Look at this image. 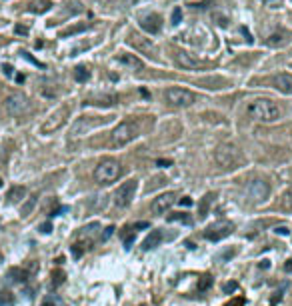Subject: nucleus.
Instances as JSON below:
<instances>
[{
    "instance_id": "16",
    "label": "nucleus",
    "mask_w": 292,
    "mask_h": 306,
    "mask_svg": "<svg viewBox=\"0 0 292 306\" xmlns=\"http://www.w3.org/2000/svg\"><path fill=\"white\" fill-rule=\"evenodd\" d=\"M274 86L280 90L282 94H292V74H278L274 76Z\"/></svg>"
},
{
    "instance_id": "8",
    "label": "nucleus",
    "mask_w": 292,
    "mask_h": 306,
    "mask_svg": "<svg viewBox=\"0 0 292 306\" xmlns=\"http://www.w3.org/2000/svg\"><path fill=\"white\" fill-rule=\"evenodd\" d=\"M4 110L10 116H22L24 112L30 110V100H28L22 92H14L4 100Z\"/></svg>"
},
{
    "instance_id": "19",
    "label": "nucleus",
    "mask_w": 292,
    "mask_h": 306,
    "mask_svg": "<svg viewBox=\"0 0 292 306\" xmlns=\"http://www.w3.org/2000/svg\"><path fill=\"white\" fill-rule=\"evenodd\" d=\"M176 62L182 66V68H186V70H196L198 66H200V62L198 60H194L190 54H186V52H178L176 54Z\"/></svg>"
},
{
    "instance_id": "23",
    "label": "nucleus",
    "mask_w": 292,
    "mask_h": 306,
    "mask_svg": "<svg viewBox=\"0 0 292 306\" xmlns=\"http://www.w3.org/2000/svg\"><path fill=\"white\" fill-rule=\"evenodd\" d=\"M74 78H76V82H86L90 78V72L86 70L84 66H76L74 68Z\"/></svg>"
},
{
    "instance_id": "40",
    "label": "nucleus",
    "mask_w": 292,
    "mask_h": 306,
    "mask_svg": "<svg viewBox=\"0 0 292 306\" xmlns=\"http://www.w3.org/2000/svg\"><path fill=\"white\" fill-rule=\"evenodd\" d=\"M0 186H2V180H0Z\"/></svg>"
},
{
    "instance_id": "30",
    "label": "nucleus",
    "mask_w": 292,
    "mask_h": 306,
    "mask_svg": "<svg viewBox=\"0 0 292 306\" xmlns=\"http://www.w3.org/2000/svg\"><path fill=\"white\" fill-rule=\"evenodd\" d=\"M2 72H4L6 76H12V74H14V68H12L10 64H2Z\"/></svg>"
},
{
    "instance_id": "2",
    "label": "nucleus",
    "mask_w": 292,
    "mask_h": 306,
    "mask_svg": "<svg viewBox=\"0 0 292 306\" xmlns=\"http://www.w3.org/2000/svg\"><path fill=\"white\" fill-rule=\"evenodd\" d=\"M120 176H122V164L114 158H106L94 168V180L104 186L112 184V182L118 180Z\"/></svg>"
},
{
    "instance_id": "3",
    "label": "nucleus",
    "mask_w": 292,
    "mask_h": 306,
    "mask_svg": "<svg viewBox=\"0 0 292 306\" xmlns=\"http://www.w3.org/2000/svg\"><path fill=\"white\" fill-rule=\"evenodd\" d=\"M214 160L220 168H234L242 160V152L234 144H220L214 150Z\"/></svg>"
},
{
    "instance_id": "29",
    "label": "nucleus",
    "mask_w": 292,
    "mask_h": 306,
    "mask_svg": "<svg viewBox=\"0 0 292 306\" xmlns=\"http://www.w3.org/2000/svg\"><path fill=\"white\" fill-rule=\"evenodd\" d=\"M236 288H238L236 282H228V284H224V292H232V290H236Z\"/></svg>"
},
{
    "instance_id": "4",
    "label": "nucleus",
    "mask_w": 292,
    "mask_h": 306,
    "mask_svg": "<svg viewBox=\"0 0 292 306\" xmlns=\"http://www.w3.org/2000/svg\"><path fill=\"white\" fill-rule=\"evenodd\" d=\"M136 136H138V126H136V122H132V120H122V122H118V124H116V128L112 130V134H110L114 146H126V144L132 142Z\"/></svg>"
},
{
    "instance_id": "21",
    "label": "nucleus",
    "mask_w": 292,
    "mask_h": 306,
    "mask_svg": "<svg viewBox=\"0 0 292 306\" xmlns=\"http://www.w3.org/2000/svg\"><path fill=\"white\" fill-rule=\"evenodd\" d=\"M280 208H282L284 212H292V188H290V190H286V192L282 194Z\"/></svg>"
},
{
    "instance_id": "28",
    "label": "nucleus",
    "mask_w": 292,
    "mask_h": 306,
    "mask_svg": "<svg viewBox=\"0 0 292 306\" xmlns=\"http://www.w3.org/2000/svg\"><path fill=\"white\" fill-rule=\"evenodd\" d=\"M22 56H24L26 60H30V62H32L34 66H40V68H44V64H42V62H38V60H36L34 56H30V54H28V52H22Z\"/></svg>"
},
{
    "instance_id": "25",
    "label": "nucleus",
    "mask_w": 292,
    "mask_h": 306,
    "mask_svg": "<svg viewBox=\"0 0 292 306\" xmlns=\"http://www.w3.org/2000/svg\"><path fill=\"white\" fill-rule=\"evenodd\" d=\"M86 28H88L86 24H78V26H72V28L64 30V32H60V36H72V34H78V32H82V30H86Z\"/></svg>"
},
{
    "instance_id": "37",
    "label": "nucleus",
    "mask_w": 292,
    "mask_h": 306,
    "mask_svg": "<svg viewBox=\"0 0 292 306\" xmlns=\"http://www.w3.org/2000/svg\"><path fill=\"white\" fill-rule=\"evenodd\" d=\"M158 166H170V160H156Z\"/></svg>"
},
{
    "instance_id": "39",
    "label": "nucleus",
    "mask_w": 292,
    "mask_h": 306,
    "mask_svg": "<svg viewBox=\"0 0 292 306\" xmlns=\"http://www.w3.org/2000/svg\"><path fill=\"white\" fill-rule=\"evenodd\" d=\"M4 44V40H2V36H0V46H2Z\"/></svg>"
},
{
    "instance_id": "15",
    "label": "nucleus",
    "mask_w": 292,
    "mask_h": 306,
    "mask_svg": "<svg viewBox=\"0 0 292 306\" xmlns=\"http://www.w3.org/2000/svg\"><path fill=\"white\" fill-rule=\"evenodd\" d=\"M118 62L122 64V66H126V68H130V70H134V72H140L142 68H144V62L136 56V54H128V52H122L120 56H118Z\"/></svg>"
},
{
    "instance_id": "11",
    "label": "nucleus",
    "mask_w": 292,
    "mask_h": 306,
    "mask_svg": "<svg viewBox=\"0 0 292 306\" xmlns=\"http://www.w3.org/2000/svg\"><path fill=\"white\" fill-rule=\"evenodd\" d=\"M96 116H82V118H78L76 122H74V126H72V136L76 138V136H82V134H86L90 128H94V126H98L100 122H104V120H94Z\"/></svg>"
},
{
    "instance_id": "27",
    "label": "nucleus",
    "mask_w": 292,
    "mask_h": 306,
    "mask_svg": "<svg viewBox=\"0 0 292 306\" xmlns=\"http://www.w3.org/2000/svg\"><path fill=\"white\" fill-rule=\"evenodd\" d=\"M182 20V10L180 8H174L172 10V24H180Z\"/></svg>"
},
{
    "instance_id": "6",
    "label": "nucleus",
    "mask_w": 292,
    "mask_h": 306,
    "mask_svg": "<svg viewBox=\"0 0 292 306\" xmlns=\"http://www.w3.org/2000/svg\"><path fill=\"white\" fill-rule=\"evenodd\" d=\"M68 116H70L68 106H62V108L54 110V112L44 120V124L40 126V132H42V134H52V132H56V130H60V128L66 124Z\"/></svg>"
},
{
    "instance_id": "18",
    "label": "nucleus",
    "mask_w": 292,
    "mask_h": 306,
    "mask_svg": "<svg viewBox=\"0 0 292 306\" xmlns=\"http://www.w3.org/2000/svg\"><path fill=\"white\" fill-rule=\"evenodd\" d=\"M162 242V232L160 230H150V234L144 238V242H142V248L144 250H152V248H156L158 244Z\"/></svg>"
},
{
    "instance_id": "13",
    "label": "nucleus",
    "mask_w": 292,
    "mask_h": 306,
    "mask_svg": "<svg viewBox=\"0 0 292 306\" xmlns=\"http://www.w3.org/2000/svg\"><path fill=\"white\" fill-rule=\"evenodd\" d=\"M140 26H142V30H146L148 34H158L160 32V28H162V18L158 16V14H144L142 18H140Z\"/></svg>"
},
{
    "instance_id": "20",
    "label": "nucleus",
    "mask_w": 292,
    "mask_h": 306,
    "mask_svg": "<svg viewBox=\"0 0 292 306\" xmlns=\"http://www.w3.org/2000/svg\"><path fill=\"white\" fill-rule=\"evenodd\" d=\"M24 196H26V188H22V186H14V188L8 192V202H20Z\"/></svg>"
},
{
    "instance_id": "33",
    "label": "nucleus",
    "mask_w": 292,
    "mask_h": 306,
    "mask_svg": "<svg viewBox=\"0 0 292 306\" xmlns=\"http://www.w3.org/2000/svg\"><path fill=\"white\" fill-rule=\"evenodd\" d=\"M276 232H278V234H282V236H286V234H288L290 230H288L286 226H280V228H276Z\"/></svg>"
},
{
    "instance_id": "38",
    "label": "nucleus",
    "mask_w": 292,
    "mask_h": 306,
    "mask_svg": "<svg viewBox=\"0 0 292 306\" xmlns=\"http://www.w3.org/2000/svg\"><path fill=\"white\" fill-rule=\"evenodd\" d=\"M42 306H58V304H54V302H44Z\"/></svg>"
},
{
    "instance_id": "32",
    "label": "nucleus",
    "mask_w": 292,
    "mask_h": 306,
    "mask_svg": "<svg viewBox=\"0 0 292 306\" xmlns=\"http://www.w3.org/2000/svg\"><path fill=\"white\" fill-rule=\"evenodd\" d=\"M14 32H16V34H26V32H28V28H24V26H16V28H14Z\"/></svg>"
},
{
    "instance_id": "35",
    "label": "nucleus",
    "mask_w": 292,
    "mask_h": 306,
    "mask_svg": "<svg viewBox=\"0 0 292 306\" xmlns=\"http://www.w3.org/2000/svg\"><path fill=\"white\" fill-rule=\"evenodd\" d=\"M180 204H184V206H190V204H192V200H190L188 196H184V198H180Z\"/></svg>"
},
{
    "instance_id": "14",
    "label": "nucleus",
    "mask_w": 292,
    "mask_h": 306,
    "mask_svg": "<svg viewBox=\"0 0 292 306\" xmlns=\"http://www.w3.org/2000/svg\"><path fill=\"white\" fill-rule=\"evenodd\" d=\"M288 42H290V34L286 32V30H282V28H278V30H274V32H270L268 38H266V44L272 46V48H282V46H286Z\"/></svg>"
},
{
    "instance_id": "31",
    "label": "nucleus",
    "mask_w": 292,
    "mask_h": 306,
    "mask_svg": "<svg viewBox=\"0 0 292 306\" xmlns=\"http://www.w3.org/2000/svg\"><path fill=\"white\" fill-rule=\"evenodd\" d=\"M244 304V300L242 298H234L232 302H228V304H224V306H242Z\"/></svg>"
},
{
    "instance_id": "26",
    "label": "nucleus",
    "mask_w": 292,
    "mask_h": 306,
    "mask_svg": "<svg viewBox=\"0 0 292 306\" xmlns=\"http://www.w3.org/2000/svg\"><path fill=\"white\" fill-rule=\"evenodd\" d=\"M210 284H212V278L208 276V274H206V276H202V278H200V282H198V292L208 290V288H210Z\"/></svg>"
},
{
    "instance_id": "5",
    "label": "nucleus",
    "mask_w": 292,
    "mask_h": 306,
    "mask_svg": "<svg viewBox=\"0 0 292 306\" xmlns=\"http://www.w3.org/2000/svg\"><path fill=\"white\" fill-rule=\"evenodd\" d=\"M164 100L172 108H186V106L194 104L196 96H194V92H190L186 88H168L164 92Z\"/></svg>"
},
{
    "instance_id": "9",
    "label": "nucleus",
    "mask_w": 292,
    "mask_h": 306,
    "mask_svg": "<svg viewBox=\"0 0 292 306\" xmlns=\"http://www.w3.org/2000/svg\"><path fill=\"white\" fill-rule=\"evenodd\" d=\"M136 190H138V182H136V180H128V182H124V184H120L118 190H116V194H114L116 206H120V208L128 206V204L134 200Z\"/></svg>"
},
{
    "instance_id": "22",
    "label": "nucleus",
    "mask_w": 292,
    "mask_h": 306,
    "mask_svg": "<svg viewBox=\"0 0 292 306\" xmlns=\"http://www.w3.org/2000/svg\"><path fill=\"white\" fill-rule=\"evenodd\" d=\"M168 220H172V222H184V224H192V218L188 216L186 212H174V214H170V216H168Z\"/></svg>"
},
{
    "instance_id": "36",
    "label": "nucleus",
    "mask_w": 292,
    "mask_h": 306,
    "mask_svg": "<svg viewBox=\"0 0 292 306\" xmlns=\"http://www.w3.org/2000/svg\"><path fill=\"white\" fill-rule=\"evenodd\" d=\"M112 230H114V228H112V226H108V228H106V232H104V236H102V238H104V240H106V238H110V234H112Z\"/></svg>"
},
{
    "instance_id": "1",
    "label": "nucleus",
    "mask_w": 292,
    "mask_h": 306,
    "mask_svg": "<svg viewBox=\"0 0 292 306\" xmlns=\"http://www.w3.org/2000/svg\"><path fill=\"white\" fill-rule=\"evenodd\" d=\"M246 114L256 122H276L282 116V110L268 98H256L246 106Z\"/></svg>"
},
{
    "instance_id": "41",
    "label": "nucleus",
    "mask_w": 292,
    "mask_h": 306,
    "mask_svg": "<svg viewBox=\"0 0 292 306\" xmlns=\"http://www.w3.org/2000/svg\"><path fill=\"white\" fill-rule=\"evenodd\" d=\"M290 2H292V0H290Z\"/></svg>"
},
{
    "instance_id": "12",
    "label": "nucleus",
    "mask_w": 292,
    "mask_h": 306,
    "mask_svg": "<svg viewBox=\"0 0 292 306\" xmlns=\"http://www.w3.org/2000/svg\"><path fill=\"white\" fill-rule=\"evenodd\" d=\"M174 202H176V194H174V192H166V194L156 196L152 200V206L150 208H152L154 214H166V210H170Z\"/></svg>"
},
{
    "instance_id": "24",
    "label": "nucleus",
    "mask_w": 292,
    "mask_h": 306,
    "mask_svg": "<svg viewBox=\"0 0 292 306\" xmlns=\"http://www.w3.org/2000/svg\"><path fill=\"white\" fill-rule=\"evenodd\" d=\"M212 196H214V194H206V196L202 198V204H200V218L206 216V212H208V204H210Z\"/></svg>"
},
{
    "instance_id": "34",
    "label": "nucleus",
    "mask_w": 292,
    "mask_h": 306,
    "mask_svg": "<svg viewBox=\"0 0 292 306\" xmlns=\"http://www.w3.org/2000/svg\"><path fill=\"white\" fill-rule=\"evenodd\" d=\"M284 270H286L288 274H292V260H286V264H284Z\"/></svg>"
},
{
    "instance_id": "10",
    "label": "nucleus",
    "mask_w": 292,
    "mask_h": 306,
    "mask_svg": "<svg viewBox=\"0 0 292 306\" xmlns=\"http://www.w3.org/2000/svg\"><path fill=\"white\" fill-rule=\"evenodd\" d=\"M232 232H234V224L228 222V220H218L214 224H210L206 228V232H204V236H206L210 242H218L226 236H230Z\"/></svg>"
},
{
    "instance_id": "17",
    "label": "nucleus",
    "mask_w": 292,
    "mask_h": 306,
    "mask_svg": "<svg viewBox=\"0 0 292 306\" xmlns=\"http://www.w3.org/2000/svg\"><path fill=\"white\" fill-rule=\"evenodd\" d=\"M130 44H134L136 48H140V50H144V52H152V54H156V48H154V44L150 42V38H142V36H138V34H132L130 36Z\"/></svg>"
},
{
    "instance_id": "7",
    "label": "nucleus",
    "mask_w": 292,
    "mask_h": 306,
    "mask_svg": "<svg viewBox=\"0 0 292 306\" xmlns=\"http://www.w3.org/2000/svg\"><path fill=\"white\" fill-rule=\"evenodd\" d=\"M246 198L254 204H260V202H264L268 196H270V186H268V182L266 180H250L248 184H246Z\"/></svg>"
}]
</instances>
